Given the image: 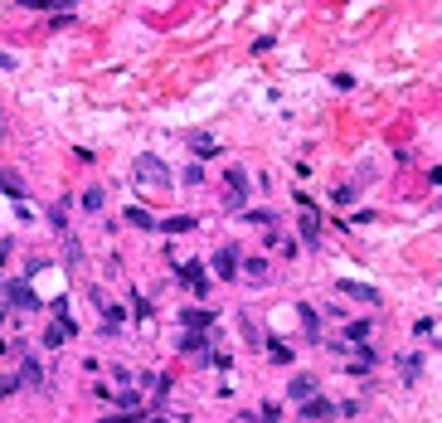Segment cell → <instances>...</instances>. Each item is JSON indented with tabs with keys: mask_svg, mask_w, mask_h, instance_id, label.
Segmentation results:
<instances>
[{
	"mask_svg": "<svg viewBox=\"0 0 442 423\" xmlns=\"http://www.w3.org/2000/svg\"><path fill=\"white\" fill-rule=\"evenodd\" d=\"M136 180L151 190H170V166L161 156H136Z\"/></svg>",
	"mask_w": 442,
	"mask_h": 423,
	"instance_id": "1",
	"label": "cell"
},
{
	"mask_svg": "<svg viewBox=\"0 0 442 423\" xmlns=\"http://www.w3.org/2000/svg\"><path fill=\"white\" fill-rule=\"evenodd\" d=\"M243 200H248V175H243V171L233 166V171L223 175V205H228V210H238Z\"/></svg>",
	"mask_w": 442,
	"mask_h": 423,
	"instance_id": "2",
	"label": "cell"
},
{
	"mask_svg": "<svg viewBox=\"0 0 442 423\" xmlns=\"http://www.w3.org/2000/svg\"><path fill=\"white\" fill-rule=\"evenodd\" d=\"M335 292H345V297H355V302H379V292H374L369 282H350V278H340Z\"/></svg>",
	"mask_w": 442,
	"mask_h": 423,
	"instance_id": "3",
	"label": "cell"
},
{
	"mask_svg": "<svg viewBox=\"0 0 442 423\" xmlns=\"http://www.w3.org/2000/svg\"><path fill=\"white\" fill-rule=\"evenodd\" d=\"M5 297H10V307H24V312H34V307H39V297H34L24 282H10V287H5Z\"/></svg>",
	"mask_w": 442,
	"mask_h": 423,
	"instance_id": "4",
	"label": "cell"
},
{
	"mask_svg": "<svg viewBox=\"0 0 442 423\" xmlns=\"http://www.w3.org/2000/svg\"><path fill=\"white\" fill-rule=\"evenodd\" d=\"M214 268H219V278H238V248H219Z\"/></svg>",
	"mask_w": 442,
	"mask_h": 423,
	"instance_id": "5",
	"label": "cell"
},
{
	"mask_svg": "<svg viewBox=\"0 0 442 423\" xmlns=\"http://www.w3.org/2000/svg\"><path fill=\"white\" fill-rule=\"evenodd\" d=\"M287 394H292V399H302V404H307V399H316V380H311V375H297V380H292V385H287Z\"/></svg>",
	"mask_w": 442,
	"mask_h": 423,
	"instance_id": "6",
	"label": "cell"
},
{
	"mask_svg": "<svg viewBox=\"0 0 442 423\" xmlns=\"http://www.w3.org/2000/svg\"><path fill=\"white\" fill-rule=\"evenodd\" d=\"M73 331H78L73 321H68V317H59V321H54V326H49V336H44V345H64V340H68Z\"/></svg>",
	"mask_w": 442,
	"mask_h": 423,
	"instance_id": "7",
	"label": "cell"
},
{
	"mask_svg": "<svg viewBox=\"0 0 442 423\" xmlns=\"http://www.w3.org/2000/svg\"><path fill=\"white\" fill-rule=\"evenodd\" d=\"M175 273H180V282H190V287H195V292H200V297H205V287H209V282H205V273H200V268H195V263H180V268H175Z\"/></svg>",
	"mask_w": 442,
	"mask_h": 423,
	"instance_id": "8",
	"label": "cell"
},
{
	"mask_svg": "<svg viewBox=\"0 0 442 423\" xmlns=\"http://www.w3.org/2000/svg\"><path fill=\"white\" fill-rule=\"evenodd\" d=\"M331 414H335L331 399H307V404H302V419H331Z\"/></svg>",
	"mask_w": 442,
	"mask_h": 423,
	"instance_id": "9",
	"label": "cell"
},
{
	"mask_svg": "<svg viewBox=\"0 0 442 423\" xmlns=\"http://www.w3.org/2000/svg\"><path fill=\"white\" fill-rule=\"evenodd\" d=\"M399 375H404V380L413 385V380L423 375V360H418V355H399Z\"/></svg>",
	"mask_w": 442,
	"mask_h": 423,
	"instance_id": "10",
	"label": "cell"
},
{
	"mask_svg": "<svg viewBox=\"0 0 442 423\" xmlns=\"http://www.w3.org/2000/svg\"><path fill=\"white\" fill-rule=\"evenodd\" d=\"M161 229H165V234H190V229H195V219H190V214H170Z\"/></svg>",
	"mask_w": 442,
	"mask_h": 423,
	"instance_id": "11",
	"label": "cell"
},
{
	"mask_svg": "<svg viewBox=\"0 0 442 423\" xmlns=\"http://www.w3.org/2000/svg\"><path fill=\"white\" fill-rule=\"evenodd\" d=\"M302 238H307V248H316V243H321V229H316V214H302Z\"/></svg>",
	"mask_w": 442,
	"mask_h": 423,
	"instance_id": "12",
	"label": "cell"
},
{
	"mask_svg": "<svg viewBox=\"0 0 442 423\" xmlns=\"http://www.w3.org/2000/svg\"><path fill=\"white\" fill-rule=\"evenodd\" d=\"M180 321H185V326H190V331H200V326H209V312H205V307H190V312H180Z\"/></svg>",
	"mask_w": 442,
	"mask_h": 423,
	"instance_id": "13",
	"label": "cell"
},
{
	"mask_svg": "<svg viewBox=\"0 0 442 423\" xmlns=\"http://www.w3.org/2000/svg\"><path fill=\"white\" fill-rule=\"evenodd\" d=\"M190 146H195V156H214L219 146H214V136H205V131H195L190 136Z\"/></svg>",
	"mask_w": 442,
	"mask_h": 423,
	"instance_id": "14",
	"label": "cell"
},
{
	"mask_svg": "<svg viewBox=\"0 0 442 423\" xmlns=\"http://www.w3.org/2000/svg\"><path fill=\"white\" fill-rule=\"evenodd\" d=\"M126 224H136V229H156V219H151L146 210H136V205L126 210Z\"/></svg>",
	"mask_w": 442,
	"mask_h": 423,
	"instance_id": "15",
	"label": "cell"
},
{
	"mask_svg": "<svg viewBox=\"0 0 442 423\" xmlns=\"http://www.w3.org/2000/svg\"><path fill=\"white\" fill-rule=\"evenodd\" d=\"M243 273H248L253 282H267V263H263V258H248V268H243Z\"/></svg>",
	"mask_w": 442,
	"mask_h": 423,
	"instance_id": "16",
	"label": "cell"
},
{
	"mask_svg": "<svg viewBox=\"0 0 442 423\" xmlns=\"http://www.w3.org/2000/svg\"><path fill=\"white\" fill-rule=\"evenodd\" d=\"M20 380H24V385H44V375H39V365H34V360H24V365H20Z\"/></svg>",
	"mask_w": 442,
	"mask_h": 423,
	"instance_id": "17",
	"label": "cell"
},
{
	"mask_svg": "<svg viewBox=\"0 0 442 423\" xmlns=\"http://www.w3.org/2000/svg\"><path fill=\"white\" fill-rule=\"evenodd\" d=\"M297 312H302V326H307V336L316 340V336H321V326H316V312H311V307H297Z\"/></svg>",
	"mask_w": 442,
	"mask_h": 423,
	"instance_id": "18",
	"label": "cell"
},
{
	"mask_svg": "<svg viewBox=\"0 0 442 423\" xmlns=\"http://www.w3.org/2000/svg\"><path fill=\"white\" fill-rule=\"evenodd\" d=\"M345 336H350V340H355V345H364V336H369V321H355V326H350V331H345Z\"/></svg>",
	"mask_w": 442,
	"mask_h": 423,
	"instance_id": "19",
	"label": "cell"
},
{
	"mask_svg": "<svg viewBox=\"0 0 442 423\" xmlns=\"http://www.w3.org/2000/svg\"><path fill=\"white\" fill-rule=\"evenodd\" d=\"M180 345H185V350H190V355H200V350H205V336H200V331H190V336H185V340H180Z\"/></svg>",
	"mask_w": 442,
	"mask_h": 423,
	"instance_id": "20",
	"label": "cell"
},
{
	"mask_svg": "<svg viewBox=\"0 0 442 423\" xmlns=\"http://www.w3.org/2000/svg\"><path fill=\"white\" fill-rule=\"evenodd\" d=\"M83 205L98 214V210H103V190H88V195H83Z\"/></svg>",
	"mask_w": 442,
	"mask_h": 423,
	"instance_id": "21",
	"label": "cell"
},
{
	"mask_svg": "<svg viewBox=\"0 0 442 423\" xmlns=\"http://www.w3.org/2000/svg\"><path fill=\"white\" fill-rule=\"evenodd\" d=\"M15 385H20V380H0V399H5V394H15Z\"/></svg>",
	"mask_w": 442,
	"mask_h": 423,
	"instance_id": "22",
	"label": "cell"
}]
</instances>
